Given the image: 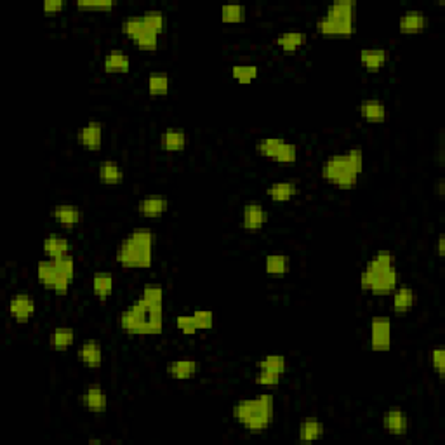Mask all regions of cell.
<instances>
[{"label":"cell","mask_w":445,"mask_h":445,"mask_svg":"<svg viewBox=\"0 0 445 445\" xmlns=\"http://www.w3.org/2000/svg\"><path fill=\"white\" fill-rule=\"evenodd\" d=\"M200 372V362L190 357L176 358L167 365V376L176 381H190Z\"/></svg>","instance_id":"20"},{"label":"cell","mask_w":445,"mask_h":445,"mask_svg":"<svg viewBox=\"0 0 445 445\" xmlns=\"http://www.w3.org/2000/svg\"><path fill=\"white\" fill-rule=\"evenodd\" d=\"M264 193L275 204H287L299 193V186L296 181H273L267 186Z\"/></svg>","instance_id":"26"},{"label":"cell","mask_w":445,"mask_h":445,"mask_svg":"<svg viewBox=\"0 0 445 445\" xmlns=\"http://www.w3.org/2000/svg\"><path fill=\"white\" fill-rule=\"evenodd\" d=\"M416 304V292L411 286H398L392 292V310L397 315H407Z\"/></svg>","instance_id":"29"},{"label":"cell","mask_w":445,"mask_h":445,"mask_svg":"<svg viewBox=\"0 0 445 445\" xmlns=\"http://www.w3.org/2000/svg\"><path fill=\"white\" fill-rule=\"evenodd\" d=\"M49 214H50V218H53V220L58 222V226L66 230V232H72V230H75L82 221L80 207L75 205V204H68V202L53 205L50 207Z\"/></svg>","instance_id":"15"},{"label":"cell","mask_w":445,"mask_h":445,"mask_svg":"<svg viewBox=\"0 0 445 445\" xmlns=\"http://www.w3.org/2000/svg\"><path fill=\"white\" fill-rule=\"evenodd\" d=\"M37 282L45 291L54 292L58 296H65L72 287L77 273L75 257L72 254L61 259H41L37 263Z\"/></svg>","instance_id":"7"},{"label":"cell","mask_w":445,"mask_h":445,"mask_svg":"<svg viewBox=\"0 0 445 445\" xmlns=\"http://www.w3.org/2000/svg\"><path fill=\"white\" fill-rule=\"evenodd\" d=\"M131 56L124 49H110L103 58L104 73L110 75H124L131 72Z\"/></svg>","instance_id":"23"},{"label":"cell","mask_w":445,"mask_h":445,"mask_svg":"<svg viewBox=\"0 0 445 445\" xmlns=\"http://www.w3.org/2000/svg\"><path fill=\"white\" fill-rule=\"evenodd\" d=\"M7 311H9V317L13 318V322L28 323L35 317L37 301L28 292H18V294L11 296L9 303H7Z\"/></svg>","instance_id":"11"},{"label":"cell","mask_w":445,"mask_h":445,"mask_svg":"<svg viewBox=\"0 0 445 445\" xmlns=\"http://www.w3.org/2000/svg\"><path fill=\"white\" fill-rule=\"evenodd\" d=\"M436 254L439 257H444V235H439V240H436Z\"/></svg>","instance_id":"44"},{"label":"cell","mask_w":445,"mask_h":445,"mask_svg":"<svg viewBox=\"0 0 445 445\" xmlns=\"http://www.w3.org/2000/svg\"><path fill=\"white\" fill-rule=\"evenodd\" d=\"M91 291L97 301H108L113 296V291H115V279H113L112 273L107 270L92 273Z\"/></svg>","instance_id":"25"},{"label":"cell","mask_w":445,"mask_h":445,"mask_svg":"<svg viewBox=\"0 0 445 445\" xmlns=\"http://www.w3.org/2000/svg\"><path fill=\"white\" fill-rule=\"evenodd\" d=\"M364 150L358 146L348 148L341 154L329 155L322 162L320 174L323 181L336 186L339 190H353L358 185L362 173H364Z\"/></svg>","instance_id":"4"},{"label":"cell","mask_w":445,"mask_h":445,"mask_svg":"<svg viewBox=\"0 0 445 445\" xmlns=\"http://www.w3.org/2000/svg\"><path fill=\"white\" fill-rule=\"evenodd\" d=\"M439 195H440V198L444 197V181H442V179H440V181H439Z\"/></svg>","instance_id":"45"},{"label":"cell","mask_w":445,"mask_h":445,"mask_svg":"<svg viewBox=\"0 0 445 445\" xmlns=\"http://www.w3.org/2000/svg\"><path fill=\"white\" fill-rule=\"evenodd\" d=\"M429 19L424 11L409 9L404 11L398 18V32L402 35H419L427 32Z\"/></svg>","instance_id":"17"},{"label":"cell","mask_w":445,"mask_h":445,"mask_svg":"<svg viewBox=\"0 0 445 445\" xmlns=\"http://www.w3.org/2000/svg\"><path fill=\"white\" fill-rule=\"evenodd\" d=\"M191 315H193L195 323H197L198 333L214 329V322H216V318H214V313L210 310H195Z\"/></svg>","instance_id":"40"},{"label":"cell","mask_w":445,"mask_h":445,"mask_svg":"<svg viewBox=\"0 0 445 445\" xmlns=\"http://www.w3.org/2000/svg\"><path fill=\"white\" fill-rule=\"evenodd\" d=\"M429 364H431V369L435 370L436 376L440 380H444L445 376V350L444 346H435L429 351Z\"/></svg>","instance_id":"39"},{"label":"cell","mask_w":445,"mask_h":445,"mask_svg":"<svg viewBox=\"0 0 445 445\" xmlns=\"http://www.w3.org/2000/svg\"><path fill=\"white\" fill-rule=\"evenodd\" d=\"M220 18L225 25H240L247 19V9L244 4H225L220 11Z\"/></svg>","instance_id":"36"},{"label":"cell","mask_w":445,"mask_h":445,"mask_svg":"<svg viewBox=\"0 0 445 445\" xmlns=\"http://www.w3.org/2000/svg\"><path fill=\"white\" fill-rule=\"evenodd\" d=\"M65 9L66 4L63 0H45V2L42 4V13H44L45 16H60Z\"/></svg>","instance_id":"43"},{"label":"cell","mask_w":445,"mask_h":445,"mask_svg":"<svg viewBox=\"0 0 445 445\" xmlns=\"http://www.w3.org/2000/svg\"><path fill=\"white\" fill-rule=\"evenodd\" d=\"M155 244L157 235L151 228L139 226L131 230L117 245V263L126 270H148L155 259Z\"/></svg>","instance_id":"3"},{"label":"cell","mask_w":445,"mask_h":445,"mask_svg":"<svg viewBox=\"0 0 445 445\" xmlns=\"http://www.w3.org/2000/svg\"><path fill=\"white\" fill-rule=\"evenodd\" d=\"M393 345V323L386 315H374L369 323V346L376 353H386Z\"/></svg>","instance_id":"10"},{"label":"cell","mask_w":445,"mask_h":445,"mask_svg":"<svg viewBox=\"0 0 445 445\" xmlns=\"http://www.w3.org/2000/svg\"><path fill=\"white\" fill-rule=\"evenodd\" d=\"M291 257L287 254H268L264 257V272L272 277H286L291 272Z\"/></svg>","instance_id":"34"},{"label":"cell","mask_w":445,"mask_h":445,"mask_svg":"<svg viewBox=\"0 0 445 445\" xmlns=\"http://www.w3.org/2000/svg\"><path fill=\"white\" fill-rule=\"evenodd\" d=\"M136 210L144 220H159L169 210V200L162 195H150V197H144L138 202Z\"/></svg>","instance_id":"21"},{"label":"cell","mask_w":445,"mask_h":445,"mask_svg":"<svg viewBox=\"0 0 445 445\" xmlns=\"http://www.w3.org/2000/svg\"><path fill=\"white\" fill-rule=\"evenodd\" d=\"M360 289L376 298H386L400 286L397 257L390 251H377L370 256L360 272Z\"/></svg>","instance_id":"2"},{"label":"cell","mask_w":445,"mask_h":445,"mask_svg":"<svg viewBox=\"0 0 445 445\" xmlns=\"http://www.w3.org/2000/svg\"><path fill=\"white\" fill-rule=\"evenodd\" d=\"M323 435H326V424H323L322 421L310 417V419H304L299 423L298 428L299 444L318 442V440L323 439Z\"/></svg>","instance_id":"31"},{"label":"cell","mask_w":445,"mask_h":445,"mask_svg":"<svg viewBox=\"0 0 445 445\" xmlns=\"http://www.w3.org/2000/svg\"><path fill=\"white\" fill-rule=\"evenodd\" d=\"M315 28L323 37H351L357 32V2L339 0L329 4L315 23Z\"/></svg>","instance_id":"6"},{"label":"cell","mask_w":445,"mask_h":445,"mask_svg":"<svg viewBox=\"0 0 445 445\" xmlns=\"http://www.w3.org/2000/svg\"><path fill=\"white\" fill-rule=\"evenodd\" d=\"M103 346L96 339H87L80 343L77 348V360L80 362L85 369H100L103 365Z\"/></svg>","instance_id":"19"},{"label":"cell","mask_w":445,"mask_h":445,"mask_svg":"<svg viewBox=\"0 0 445 445\" xmlns=\"http://www.w3.org/2000/svg\"><path fill=\"white\" fill-rule=\"evenodd\" d=\"M124 37H127L132 44L141 50H155L160 44V33L155 32L143 14H132L122 19L120 25Z\"/></svg>","instance_id":"8"},{"label":"cell","mask_w":445,"mask_h":445,"mask_svg":"<svg viewBox=\"0 0 445 445\" xmlns=\"http://www.w3.org/2000/svg\"><path fill=\"white\" fill-rule=\"evenodd\" d=\"M97 178L107 186H119L126 179V173H124L122 166L117 160L104 159L97 166Z\"/></svg>","instance_id":"27"},{"label":"cell","mask_w":445,"mask_h":445,"mask_svg":"<svg viewBox=\"0 0 445 445\" xmlns=\"http://www.w3.org/2000/svg\"><path fill=\"white\" fill-rule=\"evenodd\" d=\"M49 348L53 351H68L75 345V331L72 327L58 326L49 333Z\"/></svg>","instance_id":"30"},{"label":"cell","mask_w":445,"mask_h":445,"mask_svg":"<svg viewBox=\"0 0 445 445\" xmlns=\"http://www.w3.org/2000/svg\"><path fill=\"white\" fill-rule=\"evenodd\" d=\"M257 370H267V372L277 374V376L284 377L287 372V358L284 355H264L263 358H259L256 364Z\"/></svg>","instance_id":"35"},{"label":"cell","mask_w":445,"mask_h":445,"mask_svg":"<svg viewBox=\"0 0 445 445\" xmlns=\"http://www.w3.org/2000/svg\"><path fill=\"white\" fill-rule=\"evenodd\" d=\"M77 143L89 151H100L104 141V127L100 120H87L77 129Z\"/></svg>","instance_id":"12"},{"label":"cell","mask_w":445,"mask_h":445,"mask_svg":"<svg viewBox=\"0 0 445 445\" xmlns=\"http://www.w3.org/2000/svg\"><path fill=\"white\" fill-rule=\"evenodd\" d=\"M381 428L392 436H405L411 428V421H409L407 412L402 409H388L381 416Z\"/></svg>","instance_id":"16"},{"label":"cell","mask_w":445,"mask_h":445,"mask_svg":"<svg viewBox=\"0 0 445 445\" xmlns=\"http://www.w3.org/2000/svg\"><path fill=\"white\" fill-rule=\"evenodd\" d=\"M358 60L365 72L377 73L385 68L386 61H388V50L382 48H364L358 53Z\"/></svg>","instance_id":"28"},{"label":"cell","mask_w":445,"mask_h":445,"mask_svg":"<svg viewBox=\"0 0 445 445\" xmlns=\"http://www.w3.org/2000/svg\"><path fill=\"white\" fill-rule=\"evenodd\" d=\"M119 329L127 336H159L163 331V287L160 284H146L141 294L119 313Z\"/></svg>","instance_id":"1"},{"label":"cell","mask_w":445,"mask_h":445,"mask_svg":"<svg viewBox=\"0 0 445 445\" xmlns=\"http://www.w3.org/2000/svg\"><path fill=\"white\" fill-rule=\"evenodd\" d=\"M89 444H97V445H101L103 442H101V439H89Z\"/></svg>","instance_id":"46"},{"label":"cell","mask_w":445,"mask_h":445,"mask_svg":"<svg viewBox=\"0 0 445 445\" xmlns=\"http://www.w3.org/2000/svg\"><path fill=\"white\" fill-rule=\"evenodd\" d=\"M79 402L82 407L91 414H104L108 411V395L103 386L97 382L87 385V388L80 393Z\"/></svg>","instance_id":"14"},{"label":"cell","mask_w":445,"mask_h":445,"mask_svg":"<svg viewBox=\"0 0 445 445\" xmlns=\"http://www.w3.org/2000/svg\"><path fill=\"white\" fill-rule=\"evenodd\" d=\"M284 377L277 376V374L267 372V370H256L254 382L257 386H264V388H272V386H277L282 382Z\"/></svg>","instance_id":"42"},{"label":"cell","mask_w":445,"mask_h":445,"mask_svg":"<svg viewBox=\"0 0 445 445\" xmlns=\"http://www.w3.org/2000/svg\"><path fill=\"white\" fill-rule=\"evenodd\" d=\"M268 209L261 202H247L242 207L240 226L245 232H261L268 222Z\"/></svg>","instance_id":"13"},{"label":"cell","mask_w":445,"mask_h":445,"mask_svg":"<svg viewBox=\"0 0 445 445\" xmlns=\"http://www.w3.org/2000/svg\"><path fill=\"white\" fill-rule=\"evenodd\" d=\"M254 148L259 157L275 163H296L299 159L298 144L279 138V136H264V138L257 139Z\"/></svg>","instance_id":"9"},{"label":"cell","mask_w":445,"mask_h":445,"mask_svg":"<svg viewBox=\"0 0 445 445\" xmlns=\"http://www.w3.org/2000/svg\"><path fill=\"white\" fill-rule=\"evenodd\" d=\"M232 417L244 431L251 435H261L275 421V397L272 393L240 398L233 404Z\"/></svg>","instance_id":"5"},{"label":"cell","mask_w":445,"mask_h":445,"mask_svg":"<svg viewBox=\"0 0 445 445\" xmlns=\"http://www.w3.org/2000/svg\"><path fill=\"white\" fill-rule=\"evenodd\" d=\"M159 146L166 154H181L188 146V134H186L185 129L179 127L166 129V131L160 132Z\"/></svg>","instance_id":"18"},{"label":"cell","mask_w":445,"mask_h":445,"mask_svg":"<svg viewBox=\"0 0 445 445\" xmlns=\"http://www.w3.org/2000/svg\"><path fill=\"white\" fill-rule=\"evenodd\" d=\"M308 42V35L299 30H291L284 32L275 37V45L284 50V53H298L299 49L304 48Z\"/></svg>","instance_id":"32"},{"label":"cell","mask_w":445,"mask_h":445,"mask_svg":"<svg viewBox=\"0 0 445 445\" xmlns=\"http://www.w3.org/2000/svg\"><path fill=\"white\" fill-rule=\"evenodd\" d=\"M171 77L166 72H151L146 77V91L151 97L167 96L171 91Z\"/></svg>","instance_id":"33"},{"label":"cell","mask_w":445,"mask_h":445,"mask_svg":"<svg viewBox=\"0 0 445 445\" xmlns=\"http://www.w3.org/2000/svg\"><path fill=\"white\" fill-rule=\"evenodd\" d=\"M42 252L45 259H61L72 254V242L61 233H49L42 242Z\"/></svg>","instance_id":"22"},{"label":"cell","mask_w":445,"mask_h":445,"mask_svg":"<svg viewBox=\"0 0 445 445\" xmlns=\"http://www.w3.org/2000/svg\"><path fill=\"white\" fill-rule=\"evenodd\" d=\"M357 112L367 124H382L386 117H388L386 104L382 103L380 97H367V100L360 101Z\"/></svg>","instance_id":"24"},{"label":"cell","mask_w":445,"mask_h":445,"mask_svg":"<svg viewBox=\"0 0 445 445\" xmlns=\"http://www.w3.org/2000/svg\"><path fill=\"white\" fill-rule=\"evenodd\" d=\"M75 7L79 11H84V13H89V11H97V13H107V11H112L117 7L115 0H79L75 4Z\"/></svg>","instance_id":"38"},{"label":"cell","mask_w":445,"mask_h":445,"mask_svg":"<svg viewBox=\"0 0 445 445\" xmlns=\"http://www.w3.org/2000/svg\"><path fill=\"white\" fill-rule=\"evenodd\" d=\"M174 326H176V329H178L183 336H195L198 333L197 323H195L193 315L191 313L178 315V317H176V320H174Z\"/></svg>","instance_id":"41"},{"label":"cell","mask_w":445,"mask_h":445,"mask_svg":"<svg viewBox=\"0 0 445 445\" xmlns=\"http://www.w3.org/2000/svg\"><path fill=\"white\" fill-rule=\"evenodd\" d=\"M230 73H232V79L235 82H239L242 85H249L259 77V68H257V65L239 63L232 66Z\"/></svg>","instance_id":"37"}]
</instances>
